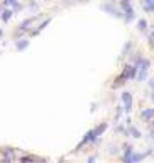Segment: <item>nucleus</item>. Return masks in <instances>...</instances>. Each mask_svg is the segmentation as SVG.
<instances>
[{
    "mask_svg": "<svg viewBox=\"0 0 154 163\" xmlns=\"http://www.w3.org/2000/svg\"><path fill=\"white\" fill-rule=\"evenodd\" d=\"M120 75H122V77H126V80H132V78L137 77V66L136 65H126Z\"/></svg>",
    "mask_w": 154,
    "mask_h": 163,
    "instance_id": "1",
    "label": "nucleus"
},
{
    "mask_svg": "<svg viewBox=\"0 0 154 163\" xmlns=\"http://www.w3.org/2000/svg\"><path fill=\"white\" fill-rule=\"evenodd\" d=\"M97 139H98V136L95 134V131H93V129H90V131L85 134V138H83V141H81L80 144H78V148H76V149H80L81 146H85V144H88V143H95Z\"/></svg>",
    "mask_w": 154,
    "mask_h": 163,
    "instance_id": "2",
    "label": "nucleus"
},
{
    "mask_svg": "<svg viewBox=\"0 0 154 163\" xmlns=\"http://www.w3.org/2000/svg\"><path fill=\"white\" fill-rule=\"evenodd\" d=\"M122 102H124V111L131 112L132 111V94L131 92H124L122 94Z\"/></svg>",
    "mask_w": 154,
    "mask_h": 163,
    "instance_id": "3",
    "label": "nucleus"
},
{
    "mask_svg": "<svg viewBox=\"0 0 154 163\" xmlns=\"http://www.w3.org/2000/svg\"><path fill=\"white\" fill-rule=\"evenodd\" d=\"M102 10H105V12H110V15H115V17H124V14H122V10H119V9H115V7H112L110 3H103L102 5Z\"/></svg>",
    "mask_w": 154,
    "mask_h": 163,
    "instance_id": "4",
    "label": "nucleus"
},
{
    "mask_svg": "<svg viewBox=\"0 0 154 163\" xmlns=\"http://www.w3.org/2000/svg\"><path fill=\"white\" fill-rule=\"evenodd\" d=\"M154 117V109H142L141 111V119L144 121V122H149Z\"/></svg>",
    "mask_w": 154,
    "mask_h": 163,
    "instance_id": "5",
    "label": "nucleus"
},
{
    "mask_svg": "<svg viewBox=\"0 0 154 163\" xmlns=\"http://www.w3.org/2000/svg\"><path fill=\"white\" fill-rule=\"evenodd\" d=\"M127 134L129 136H132V138H136V139H139V138H142V134H141V131L137 129L136 126H132V124H127Z\"/></svg>",
    "mask_w": 154,
    "mask_h": 163,
    "instance_id": "6",
    "label": "nucleus"
},
{
    "mask_svg": "<svg viewBox=\"0 0 154 163\" xmlns=\"http://www.w3.org/2000/svg\"><path fill=\"white\" fill-rule=\"evenodd\" d=\"M2 7H12L14 12H19L20 9H22V5H20L17 0H5V2L2 3Z\"/></svg>",
    "mask_w": 154,
    "mask_h": 163,
    "instance_id": "7",
    "label": "nucleus"
},
{
    "mask_svg": "<svg viewBox=\"0 0 154 163\" xmlns=\"http://www.w3.org/2000/svg\"><path fill=\"white\" fill-rule=\"evenodd\" d=\"M134 19H136V14H134V10H132V7L124 9V20H126V22H132Z\"/></svg>",
    "mask_w": 154,
    "mask_h": 163,
    "instance_id": "8",
    "label": "nucleus"
},
{
    "mask_svg": "<svg viewBox=\"0 0 154 163\" xmlns=\"http://www.w3.org/2000/svg\"><path fill=\"white\" fill-rule=\"evenodd\" d=\"M132 153H134V148L131 144L126 146V155H124V161L126 163H132Z\"/></svg>",
    "mask_w": 154,
    "mask_h": 163,
    "instance_id": "9",
    "label": "nucleus"
},
{
    "mask_svg": "<svg viewBox=\"0 0 154 163\" xmlns=\"http://www.w3.org/2000/svg\"><path fill=\"white\" fill-rule=\"evenodd\" d=\"M34 20H36V17H29V19H26V20H24V22H20V26H19V31H27V29H29V26H31V24L32 22H34Z\"/></svg>",
    "mask_w": 154,
    "mask_h": 163,
    "instance_id": "10",
    "label": "nucleus"
},
{
    "mask_svg": "<svg viewBox=\"0 0 154 163\" xmlns=\"http://www.w3.org/2000/svg\"><path fill=\"white\" fill-rule=\"evenodd\" d=\"M107 128H109V124H107V122H102V124H98V126H97V128H95V129H93V131H95V134H97V136L100 138V136H102V134H103V133H105V131H107Z\"/></svg>",
    "mask_w": 154,
    "mask_h": 163,
    "instance_id": "11",
    "label": "nucleus"
},
{
    "mask_svg": "<svg viewBox=\"0 0 154 163\" xmlns=\"http://www.w3.org/2000/svg\"><path fill=\"white\" fill-rule=\"evenodd\" d=\"M137 80L139 82H144L146 78H147V70H144V68H137Z\"/></svg>",
    "mask_w": 154,
    "mask_h": 163,
    "instance_id": "12",
    "label": "nucleus"
},
{
    "mask_svg": "<svg viewBox=\"0 0 154 163\" xmlns=\"http://www.w3.org/2000/svg\"><path fill=\"white\" fill-rule=\"evenodd\" d=\"M27 46H29V41H27V39H19L17 43H15V48H17L19 51H24Z\"/></svg>",
    "mask_w": 154,
    "mask_h": 163,
    "instance_id": "13",
    "label": "nucleus"
},
{
    "mask_svg": "<svg viewBox=\"0 0 154 163\" xmlns=\"http://www.w3.org/2000/svg\"><path fill=\"white\" fill-rule=\"evenodd\" d=\"M3 160H7V161H10V160H14V149L12 148H3Z\"/></svg>",
    "mask_w": 154,
    "mask_h": 163,
    "instance_id": "14",
    "label": "nucleus"
},
{
    "mask_svg": "<svg viewBox=\"0 0 154 163\" xmlns=\"http://www.w3.org/2000/svg\"><path fill=\"white\" fill-rule=\"evenodd\" d=\"M147 155H151V151H147V153H132V161H141V160H144Z\"/></svg>",
    "mask_w": 154,
    "mask_h": 163,
    "instance_id": "15",
    "label": "nucleus"
},
{
    "mask_svg": "<svg viewBox=\"0 0 154 163\" xmlns=\"http://www.w3.org/2000/svg\"><path fill=\"white\" fill-rule=\"evenodd\" d=\"M12 14H14V10H10V9H5L2 12V20L3 22H7V20H9L10 17H12Z\"/></svg>",
    "mask_w": 154,
    "mask_h": 163,
    "instance_id": "16",
    "label": "nucleus"
},
{
    "mask_svg": "<svg viewBox=\"0 0 154 163\" xmlns=\"http://www.w3.org/2000/svg\"><path fill=\"white\" fill-rule=\"evenodd\" d=\"M137 29L144 32L146 29H147V20H146V19H139V22H137Z\"/></svg>",
    "mask_w": 154,
    "mask_h": 163,
    "instance_id": "17",
    "label": "nucleus"
},
{
    "mask_svg": "<svg viewBox=\"0 0 154 163\" xmlns=\"http://www.w3.org/2000/svg\"><path fill=\"white\" fill-rule=\"evenodd\" d=\"M131 49H132V43L129 41V43H126V46H124V49H122V56H126L127 51H131Z\"/></svg>",
    "mask_w": 154,
    "mask_h": 163,
    "instance_id": "18",
    "label": "nucleus"
},
{
    "mask_svg": "<svg viewBox=\"0 0 154 163\" xmlns=\"http://www.w3.org/2000/svg\"><path fill=\"white\" fill-rule=\"evenodd\" d=\"M36 156H31V155H26V156H20V161H36Z\"/></svg>",
    "mask_w": 154,
    "mask_h": 163,
    "instance_id": "19",
    "label": "nucleus"
},
{
    "mask_svg": "<svg viewBox=\"0 0 154 163\" xmlns=\"http://www.w3.org/2000/svg\"><path fill=\"white\" fill-rule=\"evenodd\" d=\"M146 12H154V3H147V5H142Z\"/></svg>",
    "mask_w": 154,
    "mask_h": 163,
    "instance_id": "20",
    "label": "nucleus"
},
{
    "mask_svg": "<svg viewBox=\"0 0 154 163\" xmlns=\"http://www.w3.org/2000/svg\"><path fill=\"white\" fill-rule=\"evenodd\" d=\"M149 41H151V46L154 48V31L151 32V34H149Z\"/></svg>",
    "mask_w": 154,
    "mask_h": 163,
    "instance_id": "21",
    "label": "nucleus"
},
{
    "mask_svg": "<svg viewBox=\"0 0 154 163\" xmlns=\"http://www.w3.org/2000/svg\"><path fill=\"white\" fill-rule=\"evenodd\" d=\"M109 151H110L112 155H114V153H117V151H119V148H117V146H110V149H109Z\"/></svg>",
    "mask_w": 154,
    "mask_h": 163,
    "instance_id": "22",
    "label": "nucleus"
},
{
    "mask_svg": "<svg viewBox=\"0 0 154 163\" xmlns=\"http://www.w3.org/2000/svg\"><path fill=\"white\" fill-rule=\"evenodd\" d=\"M147 3H154V0H142V5H147Z\"/></svg>",
    "mask_w": 154,
    "mask_h": 163,
    "instance_id": "23",
    "label": "nucleus"
},
{
    "mask_svg": "<svg viewBox=\"0 0 154 163\" xmlns=\"http://www.w3.org/2000/svg\"><path fill=\"white\" fill-rule=\"evenodd\" d=\"M149 87H151V89L154 90V78H151V80H149Z\"/></svg>",
    "mask_w": 154,
    "mask_h": 163,
    "instance_id": "24",
    "label": "nucleus"
},
{
    "mask_svg": "<svg viewBox=\"0 0 154 163\" xmlns=\"http://www.w3.org/2000/svg\"><path fill=\"white\" fill-rule=\"evenodd\" d=\"M97 158H98L97 155H93V156H90V158H88V161H95V160H97Z\"/></svg>",
    "mask_w": 154,
    "mask_h": 163,
    "instance_id": "25",
    "label": "nucleus"
},
{
    "mask_svg": "<svg viewBox=\"0 0 154 163\" xmlns=\"http://www.w3.org/2000/svg\"><path fill=\"white\" fill-rule=\"evenodd\" d=\"M151 139H152V141H154V128H152V129H151Z\"/></svg>",
    "mask_w": 154,
    "mask_h": 163,
    "instance_id": "26",
    "label": "nucleus"
},
{
    "mask_svg": "<svg viewBox=\"0 0 154 163\" xmlns=\"http://www.w3.org/2000/svg\"><path fill=\"white\" fill-rule=\"evenodd\" d=\"M151 99H152V102H154V90H152V95H151Z\"/></svg>",
    "mask_w": 154,
    "mask_h": 163,
    "instance_id": "27",
    "label": "nucleus"
},
{
    "mask_svg": "<svg viewBox=\"0 0 154 163\" xmlns=\"http://www.w3.org/2000/svg\"><path fill=\"white\" fill-rule=\"evenodd\" d=\"M107 2H115V0H107Z\"/></svg>",
    "mask_w": 154,
    "mask_h": 163,
    "instance_id": "28",
    "label": "nucleus"
},
{
    "mask_svg": "<svg viewBox=\"0 0 154 163\" xmlns=\"http://www.w3.org/2000/svg\"><path fill=\"white\" fill-rule=\"evenodd\" d=\"M0 36H2V31H0Z\"/></svg>",
    "mask_w": 154,
    "mask_h": 163,
    "instance_id": "29",
    "label": "nucleus"
},
{
    "mask_svg": "<svg viewBox=\"0 0 154 163\" xmlns=\"http://www.w3.org/2000/svg\"><path fill=\"white\" fill-rule=\"evenodd\" d=\"M85 2H90V0H85Z\"/></svg>",
    "mask_w": 154,
    "mask_h": 163,
    "instance_id": "30",
    "label": "nucleus"
}]
</instances>
